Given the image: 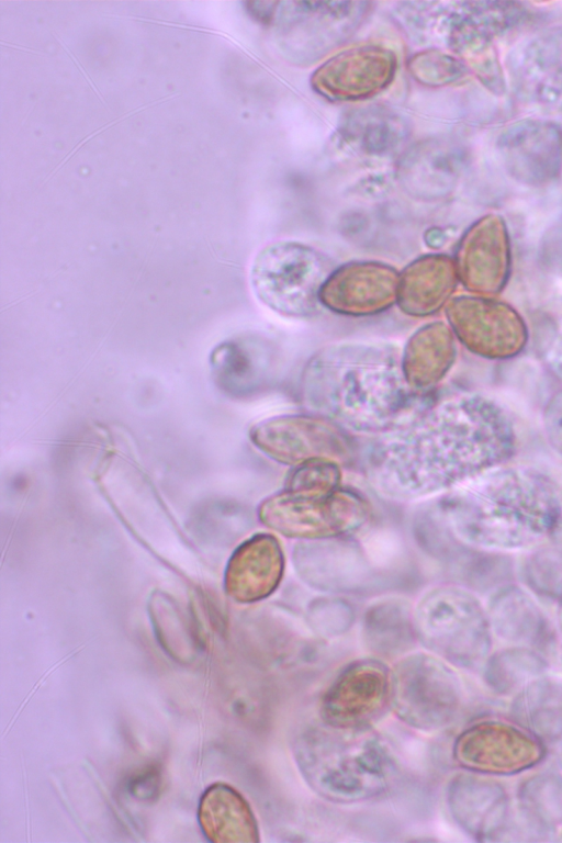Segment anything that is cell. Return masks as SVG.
I'll list each match as a JSON object with an SVG mask.
<instances>
[{
  "label": "cell",
  "mask_w": 562,
  "mask_h": 843,
  "mask_svg": "<svg viewBox=\"0 0 562 843\" xmlns=\"http://www.w3.org/2000/svg\"><path fill=\"white\" fill-rule=\"evenodd\" d=\"M283 570V555L270 535H257L245 541L232 555L225 573L227 594L237 602L252 603L266 598L278 586Z\"/></svg>",
  "instance_id": "obj_11"
},
{
  "label": "cell",
  "mask_w": 562,
  "mask_h": 843,
  "mask_svg": "<svg viewBox=\"0 0 562 843\" xmlns=\"http://www.w3.org/2000/svg\"><path fill=\"white\" fill-rule=\"evenodd\" d=\"M544 428L552 448L562 456V394L554 397L547 406Z\"/></svg>",
  "instance_id": "obj_19"
},
{
  "label": "cell",
  "mask_w": 562,
  "mask_h": 843,
  "mask_svg": "<svg viewBox=\"0 0 562 843\" xmlns=\"http://www.w3.org/2000/svg\"><path fill=\"white\" fill-rule=\"evenodd\" d=\"M463 688L458 674L441 659L418 653L400 661L391 673V705L406 724L436 731L458 716Z\"/></svg>",
  "instance_id": "obj_5"
},
{
  "label": "cell",
  "mask_w": 562,
  "mask_h": 843,
  "mask_svg": "<svg viewBox=\"0 0 562 843\" xmlns=\"http://www.w3.org/2000/svg\"><path fill=\"white\" fill-rule=\"evenodd\" d=\"M450 535L484 551H529L562 529V485L535 467L502 464L452 490L441 506Z\"/></svg>",
  "instance_id": "obj_2"
},
{
  "label": "cell",
  "mask_w": 562,
  "mask_h": 843,
  "mask_svg": "<svg viewBox=\"0 0 562 843\" xmlns=\"http://www.w3.org/2000/svg\"><path fill=\"white\" fill-rule=\"evenodd\" d=\"M446 801L454 823L480 842H498L513 812L503 784L493 776L469 771L451 778Z\"/></svg>",
  "instance_id": "obj_9"
},
{
  "label": "cell",
  "mask_w": 562,
  "mask_h": 843,
  "mask_svg": "<svg viewBox=\"0 0 562 843\" xmlns=\"http://www.w3.org/2000/svg\"><path fill=\"white\" fill-rule=\"evenodd\" d=\"M199 822L207 840L215 843L259 841L250 806L237 790L225 784L209 787L201 797Z\"/></svg>",
  "instance_id": "obj_14"
},
{
  "label": "cell",
  "mask_w": 562,
  "mask_h": 843,
  "mask_svg": "<svg viewBox=\"0 0 562 843\" xmlns=\"http://www.w3.org/2000/svg\"><path fill=\"white\" fill-rule=\"evenodd\" d=\"M428 422L376 460L375 476L386 492L417 496L452 491L515 453L514 428L495 404L451 403Z\"/></svg>",
  "instance_id": "obj_1"
},
{
  "label": "cell",
  "mask_w": 562,
  "mask_h": 843,
  "mask_svg": "<svg viewBox=\"0 0 562 843\" xmlns=\"http://www.w3.org/2000/svg\"><path fill=\"white\" fill-rule=\"evenodd\" d=\"M294 758L308 786L335 802L378 797L395 776L390 750L368 728L312 726L297 735Z\"/></svg>",
  "instance_id": "obj_3"
},
{
  "label": "cell",
  "mask_w": 562,
  "mask_h": 843,
  "mask_svg": "<svg viewBox=\"0 0 562 843\" xmlns=\"http://www.w3.org/2000/svg\"><path fill=\"white\" fill-rule=\"evenodd\" d=\"M487 617L493 636L508 645L540 652L554 645L551 623L533 595L525 587L506 584L490 596Z\"/></svg>",
  "instance_id": "obj_10"
},
{
  "label": "cell",
  "mask_w": 562,
  "mask_h": 843,
  "mask_svg": "<svg viewBox=\"0 0 562 843\" xmlns=\"http://www.w3.org/2000/svg\"><path fill=\"white\" fill-rule=\"evenodd\" d=\"M549 667L542 652L508 645L492 651L480 670L483 683L491 693L512 697L529 682L549 672Z\"/></svg>",
  "instance_id": "obj_16"
},
{
  "label": "cell",
  "mask_w": 562,
  "mask_h": 843,
  "mask_svg": "<svg viewBox=\"0 0 562 843\" xmlns=\"http://www.w3.org/2000/svg\"><path fill=\"white\" fill-rule=\"evenodd\" d=\"M557 627L562 637V596L557 600Z\"/></svg>",
  "instance_id": "obj_21"
},
{
  "label": "cell",
  "mask_w": 562,
  "mask_h": 843,
  "mask_svg": "<svg viewBox=\"0 0 562 843\" xmlns=\"http://www.w3.org/2000/svg\"><path fill=\"white\" fill-rule=\"evenodd\" d=\"M262 519L292 537H328L359 527L367 506L357 495L334 488H288L261 508Z\"/></svg>",
  "instance_id": "obj_7"
},
{
  "label": "cell",
  "mask_w": 562,
  "mask_h": 843,
  "mask_svg": "<svg viewBox=\"0 0 562 843\" xmlns=\"http://www.w3.org/2000/svg\"><path fill=\"white\" fill-rule=\"evenodd\" d=\"M546 544L525 554L518 577L533 596L557 602L562 596V547Z\"/></svg>",
  "instance_id": "obj_17"
},
{
  "label": "cell",
  "mask_w": 562,
  "mask_h": 843,
  "mask_svg": "<svg viewBox=\"0 0 562 843\" xmlns=\"http://www.w3.org/2000/svg\"><path fill=\"white\" fill-rule=\"evenodd\" d=\"M159 789V775L156 771H146L131 780V794L142 800L154 798Z\"/></svg>",
  "instance_id": "obj_20"
},
{
  "label": "cell",
  "mask_w": 562,
  "mask_h": 843,
  "mask_svg": "<svg viewBox=\"0 0 562 843\" xmlns=\"http://www.w3.org/2000/svg\"><path fill=\"white\" fill-rule=\"evenodd\" d=\"M408 612L398 604L372 608L366 621V641L372 651L393 655L404 651L412 641Z\"/></svg>",
  "instance_id": "obj_18"
},
{
  "label": "cell",
  "mask_w": 562,
  "mask_h": 843,
  "mask_svg": "<svg viewBox=\"0 0 562 843\" xmlns=\"http://www.w3.org/2000/svg\"><path fill=\"white\" fill-rule=\"evenodd\" d=\"M558 742H559V761L562 769V738Z\"/></svg>",
  "instance_id": "obj_22"
},
{
  "label": "cell",
  "mask_w": 562,
  "mask_h": 843,
  "mask_svg": "<svg viewBox=\"0 0 562 843\" xmlns=\"http://www.w3.org/2000/svg\"><path fill=\"white\" fill-rule=\"evenodd\" d=\"M516 811L546 840L562 827V774L543 771L529 775L516 788Z\"/></svg>",
  "instance_id": "obj_15"
},
{
  "label": "cell",
  "mask_w": 562,
  "mask_h": 843,
  "mask_svg": "<svg viewBox=\"0 0 562 843\" xmlns=\"http://www.w3.org/2000/svg\"><path fill=\"white\" fill-rule=\"evenodd\" d=\"M544 743L515 721L482 718L464 728L452 756L464 771L510 776L532 769L546 757Z\"/></svg>",
  "instance_id": "obj_6"
},
{
  "label": "cell",
  "mask_w": 562,
  "mask_h": 843,
  "mask_svg": "<svg viewBox=\"0 0 562 843\" xmlns=\"http://www.w3.org/2000/svg\"><path fill=\"white\" fill-rule=\"evenodd\" d=\"M555 840H557V841H561V842H562V827H561V828L559 829V831L557 832V839H555Z\"/></svg>",
  "instance_id": "obj_23"
},
{
  "label": "cell",
  "mask_w": 562,
  "mask_h": 843,
  "mask_svg": "<svg viewBox=\"0 0 562 843\" xmlns=\"http://www.w3.org/2000/svg\"><path fill=\"white\" fill-rule=\"evenodd\" d=\"M509 717L543 743L562 738V675L549 672L518 690L509 704Z\"/></svg>",
  "instance_id": "obj_13"
},
{
  "label": "cell",
  "mask_w": 562,
  "mask_h": 843,
  "mask_svg": "<svg viewBox=\"0 0 562 843\" xmlns=\"http://www.w3.org/2000/svg\"><path fill=\"white\" fill-rule=\"evenodd\" d=\"M414 629L425 648L463 670H480L493 650L486 608L464 587L429 592L416 607Z\"/></svg>",
  "instance_id": "obj_4"
},
{
  "label": "cell",
  "mask_w": 562,
  "mask_h": 843,
  "mask_svg": "<svg viewBox=\"0 0 562 843\" xmlns=\"http://www.w3.org/2000/svg\"><path fill=\"white\" fill-rule=\"evenodd\" d=\"M391 704V672L375 659L345 667L321 700L322 722L342 729L368 728Z\"/></svg>",
  "instance_id": "obj_8"
},
{
  "label": "cell",
  "mask_w": 562,
  "mask_h": 843,
  "mask_svg": "<svg viewBox=\"0 0 562 843\" xmlns=\"http://www.w3.org/2000/svg\"><path fill=\"white\" fill-rule=\"evenodd\" d=\"M318 72L322 89L337 98H358L380 89L390 79L393 59L376 48L346 52Z\"/></svg>",
  "instance_id": "obj_12"
}]
</instances>
